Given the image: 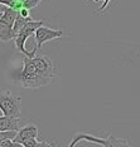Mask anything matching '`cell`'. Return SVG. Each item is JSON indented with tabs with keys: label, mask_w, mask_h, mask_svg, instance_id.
Masks as SVG:
<instances>
[{
	"label": "cell",
	"mask_w": 140,
	"mask_h": 147,
	"mask_svg": "<svg viewBox=\"0 0 140 147\" xmlns=\"http://www.w3.org/2000/svg\"><path fill=\"white\" fill-rule=\"evenodd\" d=\"M19 122L20 118L19 117H10V116H0V131H18Z\"/></svg>",
	"instance_id": "obj_6"
},
{
	"label": "cell",
	"mask_w": 140,
	"mask_h": 147,
	"mask_svg": "<svg viewBox=\"0 0 140 147\" xmlns=\"http://www.w3.org/2000/svg\"><path fill=\"white\" fill-rule=\"evenodd\" d=\"M16 132L18 131H0V141L1 140H14L16 136Z\"/></svg>",
	"instance_id": "obj_13"
},
{
	"label": "cell",
	"mask_w": 140,
	"mask_h": 147,
	"mask_svg": "<svg viewBox=\"0 0 140 147\" xmlns=\"http://www.w3.org/2000/svg\"><path fill=\"white\" fill-rule=\"evenodd\" d=\"M38 133L39 132H38L37 126H34V125H27V126H24V127H22V128L18 129L14 141L18 142V143H22L23 141H25V140L37 138V137H38Z\"/></svg>",
	"instance_id": "obj_5"
},
{
	"label": "cell",
	"mask_w": 140,
	"mask_h": 147,
	"mask_svg": "<svg viewBox=\"0 0 140 147\" xmlns=\"http://www.w3.org/2000/svg\"><path fill=\"white\" fill-rule=\"evenodd\" d=\"M41 1L42 0H25L24 6L25 8H28V9H33V8H35V6H38Z\"/></svg>",
	"instance_id": "obj_15"
},
{
	"label": "cell",
	"mask_w": 140,
	"mask_h": 147,
	"mask_svg": "<svg viewBox=\"0 0 140 147\" xmlns=\"http://www.w3.org/2000/svg\"><path fill=\"white\" fill-rule=\"evenodd\" d=\"M20 145L23 147H35L37 145H38V141H37V138H29V140L23 141Z\"/></svg>",
	"instance_id": "obj_14"
},
{
	"label": "cell",
	"mask_w": 140,
	"mask_h": 147,
	"mask_svg": "<svg viewBox=\"0 0 140 147\" xmlns=\"http://www.w3.org/2000/svg\"><path fill=\"white\" fill-rule=\"evenodd\" d=\"M22 1H25V0H22Z\"/></svg>",
	"instance_id": "obj_22"
},
{
	"label": "cell",
	"mask_w": 140,
	"mask_h": 147,
	"mask_svg": "<svg viewBox=\"0 0 140 147\" xmlns=\"http://www.w3.org/2000/svg\"><path fill=\"white\" fill-rule=\"evenodd\" d=\"M32 59L34 62L37 69H38L39 74L46 77V78L53 79V77H54V67H53V62L49 57L35 54L34 57H32Z\"/></svg>",
	"instance_id": "obj_4"
},
{
	"label": "cell",
	"mask_w": 140,
	"mask_h": 147,
	"mask_svg": "<svg viewBox=\"0 0 140 147\" xmlns=\"http://www.w3.org/2000/svg\"><path fill=\"white\" fill-rule=\"evenodd\" d=\"M22 98L12 94L10 91L0 92V111L4 116L20 117Z\"/></svg>",
	"instance_id": "obj_2"
},
{
	"label": "cell",
	"mask_w": 140,
	"mask_h": 147,
	"mask_svg": "<svg viewBox=\"0 0 140 147\" xmlns=\"http://www.w3.org/2000/svg\"><path fill=\"white\" fill-rule=\"evenodd\" d=\"M93 3H99V1H101V0H92Z\"/></svg>",
	"instance_id": "obj_19"
},
{
	"label": "cell",
	"mask_w": 140,
	"mask_h": 147,
	"mask_svg": "<svg viewBox=\"0 0 140 147\" xmlns=\"http://www.w3.org/2000/svg\"><path fill=\"white\" fill-rule=\"evenodd\" d=\"M42 25H44L42 20H37V22L35 20H31V22L27 23V24L23 26L20 30L16 33V34H19V35H22V36H24V38L28 39L29 36L34 35L35 34V30L39 28V26H42Z\"/></svg>",
	"instance_id": "obj_7"
},
{
	"label": "cell",
	"mask_w": 140,
	"mask_h": 147,
	"mask_svg": "<svg viewBox=\"0 0 140 147\" xmlns=\"http://www.w3.org/2000/svg\"><path fill=\"white\" fill-rule=\"evenodd\" d=\"M49 147H56V146H54V145H51V146H49Z\"/></svg>",
	"instance_id": "obj_21"
},
{
	"label": "cell",
	"mask_w": 140,
	"mask_h": 147,
	"mask_svg": "<svg viewBox=\"0 0 140 147\" xmlns=\"http://www.w3.org/2000/svg\"><path fill=\"white\" fill-rule=\"evenodd\" d=\"M15 36V33L13 30V26L6 24L0 19V40L1 42H9L13 40Z\"/></svg>",
	"instance_id": "obj_8"
},
{
	"label": "cell",
	"mask_w": 140,
	"mask_h": 147,
	"mask_svg": "<svg viewBox=\"0 0 140 147\" xmlns=\"http://www.w3.org/2000/svg\"><path fill=\"white\" fill-rule=\"evenodd\" d=\"M52 143L48 142V141H42V142H38V145H37L35 147H49Z\"/></svg>",
	"instance_id": "obj_17"
},
{
	"label": "cell",
	"mask_w": 140,
	"mask_h": 147,
	"mask_svg": "<svg viewBox=\"0 0 140 147\" xmlns=\"http://www.w3.org/2000/svg\"><path fill=\"white\" fill-rule=\"evenodd\" d=\"M31 20H33L32 18H24V16H22L20 14L18 13V16H16V19H15V22H14V25H13V30H14V33L16 34L20 29L24 26L28 22H31Z\"/></svg>",
	"instance_id": "obj_10"
},
{
	"label": "cell",
	"mask_w": 140,
	"mask_h": 147,
	"mask_svg": "<svg viewBox=\"0 0 140 147\" xmlns=\"http://www.w3.org/2000/svg\"><path fill=\"white\" fill-rule=\"evenodd\" d=\"M109 147H130L126 140L124 138H116V137L111 136V143Z\"/></svg>",
	"instance_id": "obj_11"
},
{
	"label": "cell",
	"mask_w": 140,
	"mask_h": 147,
	"mask_svg": "<svg viewBox=\"0 0 140 147\" xmlns=\"http://www.w3.org/2000/svg\"><path fill=\"white\" fill-rule=\"evenodd\" d=\"M19 14H20L22 16H24V18H31V9H28V8H23V9H20V10L18 11Z\"/></svg>",
	"instance_id": "obj_16"
},
{
	"label": "cell",
	"mask_w": 140,
	"mask_h": 147,
	"mask_svg": "<svg viewBox=\"0 0 140 147\" xmlns=\"http://www.w3.org/2000/svg\"><path fill=\"white\" fill-rule=\"evenodd\" d=\"M1 15H3V13H1V11H0V18H1Z\"/></svg>",
	"instance_id": "obj_20"
},
{
	"label": "cell",
	"mask_w": 140,
	"mask_h": 147,
	"mask_svg": "<svg viewBox=\"0 0 140 147\" xmlns=\"http://www.w3.org/2000/svg\"><path fill=\"white\" fill-rule=\"evenodd\" d=\"M62 35H63V32L61 29H52V28H48V26H46V25L39 26V28L35 30V34H34L37 49L39 51L44 43L51 42L53 39L61 38Z\"/></svg>",
	"instance_id": "obj_3"
},
{
	"label": "cell",
	"mask_w": 140,
	"mask_h": 147,
	"mask_svg": "<svg viewBox=\"0 0 140 147\" xmlns=\"http://www.w3.org/2000/svg\"><path fill=\"white\" fill-rule=\"evenodd\" d=\"M16 82L23 88L38 89L48 86L52 82V79L46 78V77L39 74L32 57H25L23 59V67L18 73V77H16Z\"/></svg>",
	"instance_id": "obj_1"
},
{
	"label": "cell",
	"mask_w": 140,
	"mask_h": 147,
	"mask_svg": "<svg viewBox=\"0 0 140 147\" xmlns=\"http://www.w3.org/2000/svg\"><path fill=\"white\" fill-rule=\"evenodd\" d=\"M109 3H110V0H104V3H102V5L100 6V9H99V11H102V10H105V8L109 5Z\"/></svg>",
	"instance_id": "obj_18"
},
{
	"label": "cell",
	"mask_w": 140,
	"mask_h": 147,
	"mask_svg": "<svg viewBox=\"0 0 140 147\" xmlns=\"http://www.w3.org/2000/svg\"><path fill=\"white\" fill-rule=\"evenodd\" d=\"M16 16H18V11L14 10L13 8H9V6H6L5 8V10L3 11V15H1V20L3 22H5L6 24H9V25H14V22H15V19H16Z\"/></svg>",
	"instance_id": "obj_9"
},
{
	"label": "cell",
	"mask_w": 140,
	"mask_h": 147,
	"mask_svg": "<svg viewBox=\"0 0 140 147\" xmlns=\"http://www.w3.org/2000/svg\"><path fill=\"white\" fill-rule=\"evenodd\" d=\"M0 147H23V146L20 143L15 142L14 140L8 138V140H1L0 141Z\"/></svg>",
	"instance_id": "obj_12"
}]
</instances>
